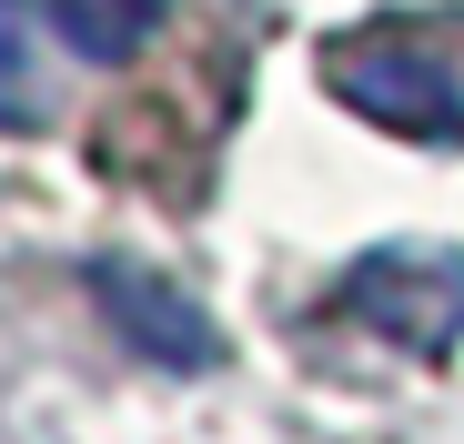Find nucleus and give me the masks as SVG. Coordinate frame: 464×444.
Masks as SVG:
<instances>
[{"mask_svg":"<svg viewBox=\"0 0 464 444\" xmlns=\"http://www.w3.org/2000/svg\"><path fill=\"white\" fill-rule=\"evenodd\" d=\"M0 121H41V92L21 82V11H0Z\"/></svg>","mask_w":464,"mask_h":444,"instance_id":"nucleus-5","label":"nucleus"},{"mask_svg":"<svg viewBox=\"0 0 464 444\" xmlns=\"http://www.w3.org/2000/svg\"><path fill=\"white\" fill-rule=\"evenodd\" d=\"M324 92L404 141H464V11H394L324 41Z\"/></svg>","mask_w":464,"mask_h":444,"instance_id":"nucleus-1","label":"nucleus"},{"mask_svg":"<svg viewBox=\"0 0 464 444\" xmlns=\"http://www.w3.org/2000/svg\"><path fill=\"white\" fill-rule=\"evenodd\" d=\"M92 293L111 304L121 343H141L151 363H172V374H192V363H212V353H222V333L202 323V304H192L182 283L141 273V263H92Z\"/></svg>","mask_w":464,"mask_h":444,"instance_id":"nucleus-3","label":"nucleus"},{"mask_svg":"<svg viewBox=\"0 0 464 444\" xmlns=\"http://www.w3.org/2000/svg\"><path fill=\"white\" fill-rule=\"evenodd\" d=\"M334 314L363 323V333H394L424 363H444L464 343V253H444V243H383V253H363L343 273Z\"/></svg>","mask_w":464,"mask_h":444,"instance_id":"nucleus-2","label":"nucleus"},{"mask_svg":"<svg viewBox=\"0 0 464 444\" xmlns=\"http://www.w3.org/2000/svg\"><path fill=\"white\" fill-rule=\"evenodd\" d=\"M162 21V0H51V31L82 51V61H131Z\"/></svg>","mask_w":464,"mask_h":444,"instance_id":"nucleus-4","label":"nucleus"}]
</instances>
